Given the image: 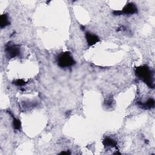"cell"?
<instances>
[{
    "label": "cell",
    "instance_id": "6da1fadb",
    "mask_svg": "<svg viewBox=\"0 0 155 155\" xmlns=\"http://www.w3.org/2000/svg\"><path fill=\"white\" fill-rule=\"evenodd\" d=\"M135 74L148 87L151 88L154 87L153 73L149 67L142 65L136 67L135 69Z\"/></svg>",
    "mask_w": 155,
    "mask_h": 155
},
{
    "label": "cell",
    "instance_id": "7a4b0ae2",
    "mask_svg": "<svg viewBox=\"0 0 155 155\" xmlns=\"http://www.w3.org/2000/svg\"><path fill=\"white\" fill-rule=\"evenodd\" d=\"M76 62L70 52H65L61 54L58 58V65L61 68H68L75 64Z\"/></svg>",
    "mask_w": 155,
    "mask_h": 155
},
{
    "label": "cell",
    "instance_id": "3957f363",
    "mask_svg": "<svg viewBox=\"0 0 155 155\" xmlns=\"http://www.w3.org/2000/svg\"><path fill=\"white\" fill-rule=\"evenodd\" d=\"M5 53L8 58H14L20 54V48L18 45L7 44L5 46Z\"/></svg>",
    "mask_w": 155,
    "mask_h": 155
},
{
    "label": "cell",
    "instance_id": "277c9868",
    "mask_svg": "<svg viewBox=\"0 0 155 155\" xmlns=\"http://www.w3.org/2000/svg\"><path fill=\"white\" fill-rule=\"evenodd\" d=\"M137 12V8L136 5L133 3H128L125 5L121 11L122 14L125 15H133L136 13Z\"/></svg>",
    "mask_w": 155,
    "mask_h": 155
},
{
    "label": "cell",
    "instance_id": "5b68a950",
    "mask_svg": "<svg viewBox=\"0 0 155 155\" xmlns=\"http://www.w3.org/2000/svg\"><path fill=\"white\" fill-rule=\"evenodd\" d=\"M85 38L88 46L93 45L99 41V38L97 35L90 32H87L85 33Z\"/></svg>",
    "mask_w": 155,
    "mask_h": 155
},
{
    "label": "cell",
    "instance_id": "8992f818",
    "mask_svg": "<svg viewBox=\"0 0 155 155\" xmlns=\"http://www.w3.org/2000/svg\"><path fill=\"white\" fill-rule=\"evenodd\" d=\"M139 105L140 107L144 109H150L154 107V100L153 98L148 99L145 103L139 102Z\"/></svg>",
    "mask_w": 155,
    "mask_h": 155
},
{
    "label": "cell",
    "instance_id": "52a82bcc",
    "mask_svg": "<svg viewBox=\"0 0 155 155\" xmlns=\"http://www.w3.org/2000/svg\"><path fill=\"white\" fill-rule=\"evenodd\" d=\"M103 144L104 145L105 147H116V145H117V142L112 138L110 137H105L103 142H102Z\"/></svg>",
    "mask_w": 155,
    "mask_h": 155
},
{
    "label": "cell",
    "instance_id": "ba28073f",
    "mask_svg": "<svg viewBox=\"0 0 155 155\" xmlns=\"http://www.w3.org/2000/svg\"><path fill=\"white\" fill-rule=\"evenodd\" d=\"M10 24V21L8 18V16L7 14H3L1 15L0 18V26L1 28H2Z\"/></svg>",
    "mask_w": 155,
    "mask_h": 155
},
{
    "label": "cell",
    "instance_id": "9c48e42d",
    "mask_svg": "<svg viewBox=\"0 0 155 155\" xmlns=\"http://www.w3.org/2000/svg\"><path fill=\"white\" fill-rule=\"evenodd\" d=\"M13 126L14 129L17 130H19L21 129V122L19 119L13 117Z\"/></svg>",
    "mask_w": 155,
    "mask_h": 155
},
{
    "label": "cell",
    "instance_id": "30bf717a",
    "mask_svg": "<svg viewBox=\"0 0 155 155\" xmlns=\"http://www.w3.org/2000/svg\"><path fill=\"white\" fill-rule=\"evenodd\" d=\"M14 84L17 86H23V85H25L26 82L23 79H18L14 81Z\"/></svg>",
    "mask_w": 155,
    "mask_h": 155
},
{
    "label": "cell",
    "instance_id": "8fae6325",
    "mask_svg": "<svg viewBox=\"0 0 155 155\" xmlns=\"http://www.w3.org/2000/svg\"><path fill=\"white\" fill-rule=\"evenodd\" d=\"M60 154H70V152H68V151H67V152H65V151H62V152H61V153H60Z\"/></svg>",
    "mask_w": 155,
    "mask_h": 155
}]
</instances>
